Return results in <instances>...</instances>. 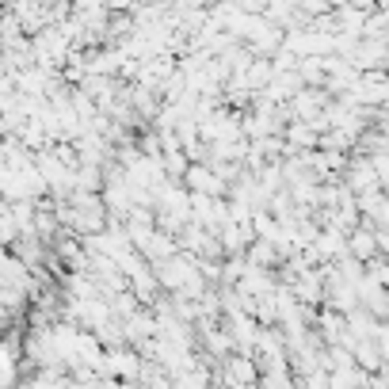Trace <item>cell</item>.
<instances>
[{"label":"cell","instance_id":"1","mask_svg":"<svg viewBox=\"0 0 389 389\" xmlns=\"http://www.w3.org/2000/svg\"><path fill=\"white\" fill-rule=\"evenodd\" d=\"M355 252L359 256L374 252V237H370V233H355Z\"/></svg>","mask_w":389,"mask_h":389}]
</instances>
